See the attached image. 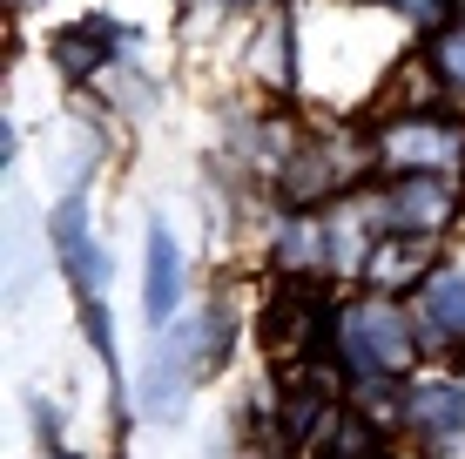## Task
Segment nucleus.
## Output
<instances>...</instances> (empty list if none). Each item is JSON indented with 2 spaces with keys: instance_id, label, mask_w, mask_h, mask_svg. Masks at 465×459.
I'll list each match as a JSON object with an SVG mask.
<instances>
[{
  "instance_id": "9d476101",
  "label": "nucleus",
  "mask_w": 465,
  "mask_h": 459,
  "mask_svg": "<svg viewBox=\"0 0 465 459\" xmlns=\"http://www.w3.org/2000/svg\"><path fill=\"white\" fill-rule=\"evenodd\" d=\"M351 176H358V169H344L338 155H324V149H303V155H291V169H283V196L297 203V210H311V203H324L331 189H344Z\"/></svg>"
},
{
  "instance_id": "39448f33",
  "label": "nucleus",
  "mask_w": 465,
  "mask_h": 459,
  "mask_svg": "<svg viewBox=\"0 0 465 459\" xmlns=\"http://www.w3.org/2000/svg\"><path fill=\"white\" fill-rule=\"evenodd\" d=\"M459 149V135L431 115H398V122H378V155L391 169H445Z\"/></svg>"
},
{
  "instance_id": "7ed1b4c3",
  "label": "nucleus",
  "mask_w": 465,
  "mask_h": 459,
  "mask_svg": "<svg viewBox=\"0 0 465 459\" xmlns=\"http://www.w3.org/2000/svg\"><path fill=\"white\" fill-rule=\"evenodd\" d=\"M459 216V183L445 169H405L384 196V230H431L439 236Z\"/></svg>"
},
{
  "instance_id": "6e6552de",
  "label": "nucleus",
  "mask_w": 465,
  "mask_h": 459,
  "mask_svg": "<svg viewBox=\"0 0 465 459\" xmlns=\"http://www.w3.org/2000/svg\"><path fill=\"white\" fill-rule=\"evenodd\" d=\"M196 331H169L163 324V344H155L149 372H142V413H175V405H183V372H189V344H196Z\"/></svg>"
},
{
  "instance_id": "9b49d317",
  "label": "nucleus",
  "mask_w": 465,
  "mask_h": 459,
  "mask_svg": "<svg viewBox=\"0 0 465 459\" xmlns=\"http://www.w3.org/2000/svg\"><path fill=\"white\" fill-rule=\"evenodd\" d=\"M419 311L431 338H465V271H431Z\"/></svg>"
},
{
  "instance_id": "20e7f679",
  "label": "nucleus",
  "mask_w": 465,
  "mask_h": 459,
  "mask_svg": "<svg viewBox=\"0 0 465 459\" xmlns=\"http://www.w3.org/2000/svg\"><path fill=\"white\" fill-rule=\"evenodd\" d=\"M431 271H439L431 230H384L371 244V257H364V284H371V291H411V284H425Z\"/></svg>"
},
{
  "instance_id": "f03ea898",
  "label": "nucleus",
  "mask_w": 465,
  "mask_h": 459,
  "mask_svg": "<svg viewBox=\"0 0 465 459\" xmlns=\"http://www.w3.org/2000/svg\"><path fill=\"white\" fill-rule=\"evenodd\" d=\"M317 344H324V297L311 284H283L270 297V318H263V352L277 365H311Z\"/></svg>"
},
{
  "instance_id": "dca6fc26",
  "label": "nucleus",
  "mask_w": 465,
  "mask_h": 459,
  "mask_svg": "<svg viewBox=\"0 0 465 459\" xmlns=\"http://www.w3.org/2000/svg\"><path fill=\"white\" fill-rule=\"evenodd\" d=\"M256 68H263L277 88L291 82V61H283V27H277V35H263V41H256Z\"/></svg>"
},
{
  "instance_id": "f257e3e1",
  "label": "nucleus",
  "mask_w": 465,
  "mask_h": 459,
  "mask_svg": "<svg viewBox=\"0 0 465 459\" xmlns=\"http://www.w3.org/2000/svg\"><path fill=\"white\" fill-rule=\"evenodd\" d=\"M338 344L364 378H391V372L411 365V324L391 304H378V297L371 304H351L338 318Z\"/></svg>"
},
{
  "instance_id": "ddd939ff",
  "label": "nucleus",
  "mask_w": 465,
  "mask_h": 459,
  "mask_svg": "<svg viewBox=\"0 0 465 459\" xmlns=\"http://www.w3.org/2000/svg\"><path fill=\"white\" fill-rule=\"evenodd\" d=\"M331 257V244H324V224H283V236H277V271L283 277H297L303 264H324Z\"/></svg>"
},
{
  "instance_id": "0eeeda50",
  "label": "nucleus",
  "mask_w": 465,
  "mask_h": 459,
  "mask_svg": "<svg viewBox=\"0 0 465 459\" xmlns=\"http://www.w3.org/2000/svg\"><path fill=\"white\" fill-rule=\"evenodd\" d=\"M175 304H183V250H175L169 224H149V277H142V311H149V324L163 331L175 318Z\"/></svg>"
},
{
  "instance_id": "423d86ee",
  "label": "nucleus",
  "mask_w": 465,
  "mask_h": 459,
  "mask_svg": "<svg viewBox=\"0 0 465 459\" xmlns=\"http://www.w3.org/2000/svg\"><path fill=\"white\" fill-rule=\"evenodd\" d=\"M405 425L425 446L452 453L465 439V385H411L405 392Z\"/></svg>"
},
{
  "instance_id": "1a4fd4ad",
  "label": "nucleus",
  "mask_w": 465,
  "mask_h": 459,
  "mask_svg": "<svg viewBox=\"0 0 465 459\" xmlns=\"http://www.w3.org/2000/svg\"><path fill=\"white\" fill-rule=\"evenodd\" d=\"M439 61H398V82L378 88V122H398V115H431V95H439Z\"/></svg>"
},
{
  "instance_id": "2eb2a0df",
  "label": "nucleus",
  "mask_w": 465,
  "mask_h": 459,
  "mask_svg": "<svg viewBox=\"0 0 465 459\" xmlns=\"http://www.w3.org/2000/svg\"><path fill=\"white\" fill-rule=\"evenodd\" d=\"M431 61H439V75L452 88H465V35H445L439 47H431Z\"/></svg>"
},
{
  "instance_id": "4468645a",
  "label": "nucleus",
  "mask_w": 465,
  "mask_h": 459,
  "mask_svg": "<svg viewBox=\"0 0 465 459\" xmlns=\"http://www.w3.org/2000/svg\"><path fill=\"white\" fill-rule=\"evenodd\" d=\"M324 459H384L371 419H358V413L338 419V425H331V439H324Z\"/></svg>"
},
{
  "instance_id": "f8f14e48",
  "label": "nucleus",
  "mask_w": 465,
  "mask_h": 459,
  "mask_svg": "<svg viewBox=\"0 0 465 459\" xmlns=\"http://www.w3.org/2000/svg\"><path fill=\"white\" fill-rule=\"evenodd\" d=\"M108 47H115L108 21H82V27H61V35H54V61H61L68 82H88V75L108 61Z\"/></svg>"
}]
</instances>
